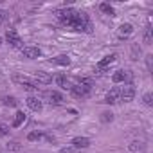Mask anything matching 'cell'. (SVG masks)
I'll return each instance as SVG.
<instances>
[{
	"mask_svg": "<svg viewBox=\"0 0 153 153\" xmlns=\"http://www.w3.org/2000/svg\"><path fill=\"white\" fill-rule=\"evenodd\" d=\"M115 59H117V54H108V56H105L103 59H99L97 65H96V74H103V72H106V70L110 68V65L115 63Z\"/></svg>",
	"mask_w": 153,
	"mask_h": 153,
	"instance_id": "obj_1",
	"label": "cell"
},
{
	"mask_svg": "<svg viewBox=\"0 0 153 153\" xmlns=\"http://www.w3.org/2000/svg\"><path fill=\"white\" fill-rule=\"evenodd\" d=\"M133 97H135V87H133V83H126L121 88L119 103H130V101H133Z\"/></svg>",
	"mask_w": 153,
	"mask_h": 153,
	"instance_id": "obj_2",
	"label": "cell"
},
{
	"mask_svg": "<svg viewBox=\"0 0 153 153\" xmlns=\"http://www.w3.org/2000/svg\"><path fill=\"white\" fill-rule=\"evenodd\" d=\"M6 42H7L13 49H24V42H22V38L18 36V33H16L15 29H9V31L6 33Z\"/></svg>",
	"mask_w": 153,
	"mask_h": 153,
	"instance_id": "obj_3",
	"label": "cell"
},
{
	"mask_svg": "<svg viewBox=\"0 0 153 153\" xmlns=\"http://www.w3.org/2000/svg\"><path fill=\"white\" fill-rule=\"evenodd\" d=\"M70 94H72V97H76V99H85V97H88L90 88L78 83V85H72V87H70Z\"/></svg>",
	"mask_w": 153,
	"mask_h": 153,
	"instance_id": "obj_4",
	"label": "cell"
},
{
	"mask_svg": "<svg viewBox=\"0 0 153 153\" xmlns=\"http://www.w3.org/2000/svg\"><path fill=\"white\" fill-rule=\"evenodd\" d=\"M45 101L49 105H52V106H59V105H63L65 97L56 90H49V92H45Z\"/></svg>",
	"mask_w": 153,
	"mask_h": 153,
	"instance_id": "obj_5",
	"label": "cell"
},
{
	"mask_svg": "<svg viewBox=\"0 0 153 153\" xmlns=\"http://www.w3.org/2000/svg\"><path fill=\"white\" fill-rule=\"evenodd\" d=\"M133 25L131 24H121L119 25V29H117V36H119V40H128L131 34H133Z\"/></svg>",
	"mask_w": 153,
	"mask_h": 153,
	"instance_id": "obj_6",
	"label": "cell"
},
{
	"mask_svg": "<svg viewBox=\"0 0 153 153\" xmlns=\"http://www.w3.org/2000/svg\"><path fill=\"white\" fill-rule=\"evenodd\" d=\"M22 54H24L27 59H36V58H40V56H42V49H40V47L27 45V47H24V49H22Z\"/></svg>",
	"mask_w": 153,
	"mask_h": 153,
	"instance_id": "obj_7",
	"label": "cell"
},
{
	"mask_svg": "<svg viewBox=\"0 0 153 153\" xmlns=\"http://www.w3.org/2000/svg\"><path fill=\"white\" fill-rule=\"evenodd\" d=\"M25 103H27V106H29L33 112H42V110H43V101H42L40 97H36V96H29V97L25 99Z\"/></svg>",
	"mask_w": 153,
	"mask_h": 153,
	"instance_id": "obj_8",
	"label": "cell"
},
{
	"mask_svg": "<svg viewBox=\"0 0 153 153\" xmlns=\"http://www.w3.org/2000/svg\"><path fill=\"white\" fill-rule=\"evenodd\" d=\"M34 83L36 85H49V83H52V76L43 72V70H38V72H34Z\"/></svg>",
	"mask_w": 153,
	"mask_h": 153,
	"instance_id": "obj_9",
	"label": "cell"
},
{
	"mask_svg": "<svg viewBox=\"0 0 153 153\" xmlns=\"http://www.w3.org/2000/svg\"><path fill=\"white\" fill-rule=\"evenodd\" d=\"M126 79H131V72L130 70H115L112 74V81L114 83H124Z\"/></svg>",
	"mask_w": 153,
	"mask_h": 153,
	"instance_id": "obj_10",
	"label": "cell"
},
{
	"mask_svg": "<svg viewBox=\"0 0 153 153\" xmlns=\"http://www.w3.org/2000/svg\"><path fill=\"white\" fill-rule=\"evenodd\" d=\"M70 146L78 148V149H87L90 146V139L88 137H74L72 142H70Z\"/></svg>",
	"mask_w": 153,
	"mask_h": 153,
	"instance_id": "obj_11",
	"label": "cell"
},
{
	"mask_svg": "<svg viewBox=\"0 0 153 153\" xmlns=\"http://www.w3.org/2000/svg\"><path fill=\"white\" fill-rule=\"evenodd\" d=\"M119 94H121V88H119V87H114V88L106 94L105 103H106V105H115V103H119Z\"/></svg>",
	"mask_w": 153,
	"mask_h": 153,
	"instance_id": "obj_12",
	"label": "cell"
},
{
	"mask_svg": "<svg viewBox=\"0 0 153 153\" xmlns=\"http://www.w3.org/2000/svg\"><path fill=\"white\" fill-rule=\"evenodd\" d=\"M54 81H56V85H58L59 88H63V90H70V87H72L70 79L67 78V76H63V74H58L56 78H54Z\"/></svg>",
	"mask_w": 153,
	"mask_h": 153,
	"instance_id": "obj_13",
	"label": "cell"
},
{
	"mask_svg": "<svg viewBox=\"0 0 153 153\" xmlns=\"http://www.w3.org/2000/svg\"><path fill=\"white\" fill-rule=\"evenodd\" d=\"M146 149V146H144V142L142 140H133V142H130L128 144V153H142Z\"/></svg>",
	"mask_w": 153,
	"mask_h": 153,
	"instance_id": "obj_14",
	"label": "cell"
},
{
	"mask_svg": "<svg viewBox=\"0 0 153 153\" xmlns=\"http://www.w3.org/2000/svg\"><path fill=\"white\" fill-rule=\"evenodd\" d=\"M51 63H52V65H61V67H68V65H70V58H68L67 54H59V56L52 58V59H51Z\"/></svg>",
	"mask_w": 153,
	"mask_h": 153,
	"instance_id": "obj_15",
	"label": "cell"
},
{
	"mask_svg": "<svg viewBox=\"0 0 153 153\" xmlns=\"http://www.w3.org/2000/svg\"><path fill=\"white\" fill-rule=\"evenodd\" d=\"M25 119H27V115H25V112H22V110H18L16 114H15V121H13V128H20L24 123H25Z\"/></svg>",
	"mask_w": 153,
	"mask_h": 153,
	"instance_id": "obj_16",
	"label": "cell"
},
{
	"mask_svg": "<svg viewBox=\"0 0 153 153\" xmlns=\"http://www.w3.org/2000/svg\"><path fill=\"white\" fill-rule=\"evenodd\" d=\"M99 11H101V13H105V15H108V16H115V9H114L108 2L99 4Z\"/></svg>",
	"mask_w": 153,
	"mask_h": 153,
	"instance_id": "obj_17",
	"label": "cell"
},
{
	"mask_svg": "<svg viewBox=\"0 0 153 153\" xmlns=\"http://www.w3.org/2000/svg\"><path fill=\"white\" fill-rule=\"evenodd\" d=\"M43 139H45L43 131H31L27 135V140H31V142H38V140H43Z\"/></svg>",
	"mask_w": 153,
	"mask_h": 153,
	"instance_id": "obj_18",
	"label": "cell"
},
{
	"mask_svg": "<svg viewBox=\"0 0 153 153\" xmlns=\"http://www.w3.org/2000/svg\"><path fill=\"white\" fill-rule=\"evenodd\" d=\"M2 103H4L6 106H16V99H15L13 96H6V97H2Z\"/></svg>",
	"mask_w": 153,
	"mask_h": 153,
	"instance_id": "obj_19",
	"label": "cell"
},
{
	"mask_svg": "<svg viewBox=\"0 0 153 153\" xmlns=\"http://www.w3.org/2000/svg\"><path fill=\"white\" fill-rule=\"evenodd\" d=\"M58 153H81V149H78V148H74V146H67V148H61Z\"/></svg>",
	"mask_w": 153,
	"mask_h": 153,
	"instance_id": "obj_20",
	"label": "cell"
},
{
	"mask_svg": "<svg viewBox=\"0 0 153 153\" xmlns=\"http://www.w3.org/2000/svg\"><path fill=\"white\" fill-rule=\"evenodd\" d=\"M144 43L146 45H151V27L148 25L146 31H144Z\"/></svg>",
	"mask_w": 153,
	"mask_h": 153,
	"instance_id": "obj_21",
	"label": "cell"
},
{
	"mask_svg": "<svg viewBox=\"0 0 153 153\" xmlns=\"http://www.w3.org/2000/svg\"><path fill=\"white\" fill-rule=\"evenodd\" d=\"M142 101H144L146 106H151V105H153V96H151V92H146V94L142 96Z\"/></svg>",
	"mask_w": 153,
	"mask_h": 153,
	"instance_id": "obj_22",
	"label": "cell"
},
{
	"mask_svg": "<svg viewBox=\"0 0 153 153\" xmlns=\"http://www.w3.org/2000/svg\"><path fill=\"white\" fill-rule=\"evenodd\" d=\"M101 121L103 123H112L114 121V114L112 112H103L101 114Z\"/></svg>",
	"mask_w": 153,
	"mask_h": 153,
	"instance_id": "obj_23",
	"label": "cell"
},
{
	"mask_svg": "<svg viewBox=\"0 0 153 153\" xmlns=\"http://www.w3.org/2000/svg\"><path fill=\"white\" fill-rule=\"evenodd\" d=\"M7 133H9V128L6 124H0V137H6Z\"/></svg>",
	"mask_w": 153,
	"mask_h": 153,
	"instance_id": "obj_24",
	"label": "cell"
},
{
	"mask_svg": "<svg viewBox=\"0 0 153 153\" xmlns=\"http://www.w3.org/2000/svg\"><path fill=\"white\" fill-rule=\"evenodd\" d=\"M7 20V11H4V9H0V24H4Z\"/></svg>",
	"mask_w": 153,
	"mask_h": 153,
	"instance_id": "obj_25",
	"label": "cell"
},
{
	"mask_svg": "<svg viewBox=\"0 0 153 153\" xmlns=\"http://www.w3.org/2000/svg\"><path fill=\"white\" fill-rule=\"evenodd\" d=\"M0 47H2V38H0Z\"/></svg>",
	"mask_w": 153,
	"mask_h": 153,
	"instance_id": "obj_26",
	"label": "cell"
}]
</instances>
